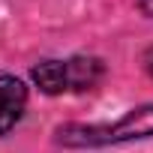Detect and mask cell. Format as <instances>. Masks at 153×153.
<instances>
[{
  "mask_svg": "<svg viewBox=\"0 0 153 153\" xmlns=\"http://www.w3.org/2000/svg\"><path fill=\"white\" fill-rule=\"evenodd\" d=\"M33 81L39 84L42 93H63V90H75V63L72 60H42L39 66H33Z\"/></svg>",
  "mask_w": 153,
  "mask_h": 153,
  "instance_id": "3957f363",
  "label": "cell"
},
{
  "mask_svg": "<svg viewBox=\"0 0 153 153\" xmlns=\"http://www.w3.org/2000/svg\"><path fill=\"white\" fill-rule=\"evenodd\" d=\"M27 87L15 75H0V135H6L24 114Z\"/></svg>",
  "mask_w": 153,
  "mask_h": 153,
  "instance_id": "7a4b0ae2",
  "label": "cell"
},
{
  "mask_svg": "<svg viewBox=\"0 0 153 153\" xmlns=\"http://www.w3.org/2000/svg\"><path fill=\"white\" fill-rule=\"evenodd\" d=\"M144 66H147V72L153 75V48H150V51L144 54Z\"/></svg>",
  "mask_w": 153,
  "mask_h": 153,
  "instance_id": "5b68a950",
  "label": "cell"
},
{
  "mask_svg": "<svg viewBox=\"0 0 153 153\" xmlns=\"http://www.w3.org/2000/svg\"><path fill=\"white\" fill-rule=\"evenodd\" d=\"M138 9H141L144 15H150V18H153V0H138Z\"/></svg>",
  "mask_w": 153,
  "mask_h": 153,
  "instance_id": "277c9868",
  "label": "cell"
},
{
  "mask_svg": "<svg viewBox=\"0 0 153 153\" xmlns=\"http://www.w3.org/2000/svg\"><path fill=\"white\" fill-rule=\"evenodd\" d=\"M57 135H60V144H66V147H102V144L150 138L153 135V105L132 108L117 123H105V126H66Z\"/></svg>",
  "mask_w": 153,
  "mask_h": 153,
  "instance_id": "6da1fadb",
  "label": "cell"
}]
</instances>
